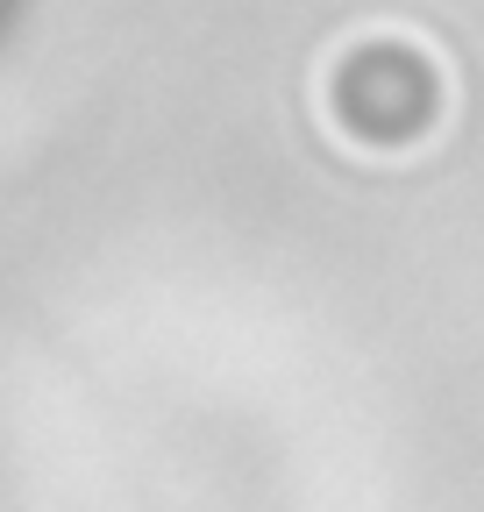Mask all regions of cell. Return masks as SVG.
I'll use <instances>...</instances> for the list:
<instances>
[{
    "instance_id": "cell-1",
    "label": "cell",
    "mask_w": 484,
    "mask_h": 512,
    "mask_svg": "<svg viewBox=\"0 0 484 512\" xmlns=\"http://www.w3.org/2000/svg\"><path fill=\"white\" fill-rule=\"evenodd\" d=\"M8 8H15V0H0V22H8Z\"/></svg>"
}]
</instances>
